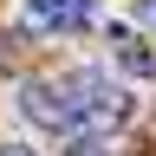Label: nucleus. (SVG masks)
Returning <instances> with one entry per match:
<instances>
[{
    "mask_svg": "<svg viewBox=\"0 0 156 156\" xmlns=\"http://www.w3.org/2000/svg\"><path fill=\"white\" fill-rule=\"evenodd\" d=\"M143 20H150V26H156V0H143Z\"/></svg>",
    "mask_w": 156,
    "mask_h": 156,
    "instance_id": "nucleus-6",
    "label": "nucleus"
},
{
    "mask_svg": "<svg viewBox=\"0 0 156 156\" xmlns=\"http://www.w3.org/2000/svg\"><path fill=\"white\" fill-rule=\"evenodd\" d=\"M58 156H117L104 130H72L65 143H58Z\"/></svg>",
    "mask_w": 156,
    "mask_h": 156,
    "instance_id": "nucleus-4",
    "label": "nucleus"
},
{
    "mask_svg": "<svg viewBox=\"0 0 156 156\" xmlns=\"http://www.w3.org/2000/svg\"><path fill=\"white\" fill-rule=\"evenodd\" d=\"M0 156H39L33 143H20V136H7V143H0Z\"/></svg>",
    "mask_w": 156,
    "mask_h": 156,
    "instance_id": "nucleus-5",
    "label": "nucleus"
},
{
    "mask_svg": "<svg viewBox=\"0 0 156 156\" xmlns=\"http://www.w3.org/2000/svg\"><path fill=\"white\" fill-rule=\"evenodd\" d=\"M20 20L33 33H85L98 20V0H20Z\"/></svg>",
    "mask_w": 156,
    "mask_h": 156,
    "instance_id": "nucleus-3",
    "label": "nucleus"
},
{
    "mask_svg": "<svg viewBox=\"0 0 156 156\" xmlns=\"http://www.w3.org/2000/svg\"><path fill=\"white\" fill-rule=\"evenodd\" d=\"M20 117L39 130H52V136H72V130H117V124H130V98L124 85H117L111 72H65V78H26L20 85Z\"/></svg>",
    "mask_w": 156,
    "mask_h": 156,
    "instance_id": "nucleus-1",
    "label": "nucleus"
},
{
    "mask_svg": "<svg viewBox=\"0 0 156 156\" xmlns=\"http://www.w3.org/2000/svg\"><path fill=\"white\" fill-rule=\"evenodd\" d=\"M104 52H111V65L124 72V78H136V85H156V46L130 26V20H111V26H104Z\"/></svg>",
    "mask_w": 156,
    "mask_h": 156,
    "instance_id": "nucleus-2",
    "label": "nucleus"
}]
</instances>
